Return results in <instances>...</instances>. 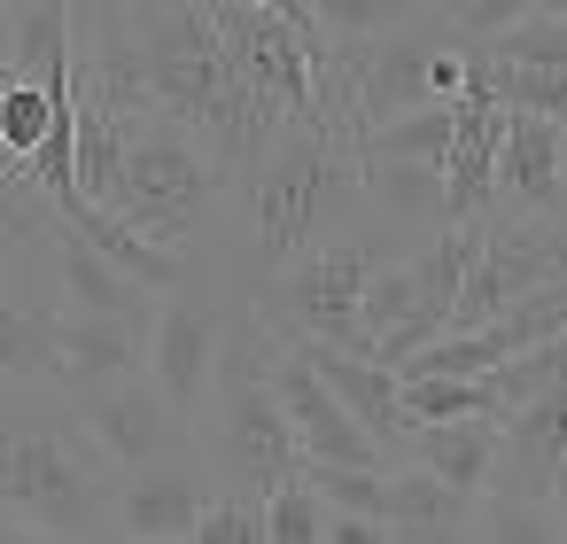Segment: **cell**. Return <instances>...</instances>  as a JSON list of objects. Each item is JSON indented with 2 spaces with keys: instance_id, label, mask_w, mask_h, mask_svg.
Here are the masks:
<instances>
[{
  "instance_id": "cell-1",
  "label": "cell",
  "mask_w": 567,
  "mask_h": 544,
  "mask_svg": "<svg viewBox=\"0 0 567 544\" xmlns=\"http://www.w3.org/2000/svg\"><path fill=\"white\" fill-rule=\"evenodd\" d=\"M117 17H125V55L141 71L148 110H164L172 125H187L226 164V179L241 187L265 164V148L280 141L288 117L257 94V79L218 40L210 0H117Z\"/></svg>"
},
{
  "instance_id": "cell-2",
  "label": "cell",
  "mask_w": 567,
  "mask_h": 544,
  "mask_svg": "<svg viewBox=\"0 0 567 544\" xmlns=\"http://www.w3.org/2000/svg\"><path fill=\"white\" fill-rule=\"evenodd\" d=\"M234 195H241V218H249L257 280H280L296 257H311L319 242H334L350 226V211L365 203V172H358V148L334 125H280L265 164Z\"/></svg>"
},
{
  "instance_id": "cell-3",
  "label": "cell",
  "mask_w": 567,
  "mask_h": 544,
  "mask_svg": "<svg viewBox=\"0 0 567 544\" xmlns=\"http://www.w3.org/2000/svg\"><path fill=\"white\" fill-rule=\"evenodd\" d=\"M117 466L94 451L79 428V404H40V412H0V513L55 528L71 544H110L117 536Z\"/></svg>"
},
{
  "instance_id": "cell-4",
  "label": "cell",
  "mask_w": 567,
  "mask_h": 544,
  "mask_svg": "<svg viewBox=\"0 0 567 544\" xmlns=\"http://www.w3.org/2000/svg\"><path fill=\"white\" fill-rule=\"evenodd\" d=\"M226 195H234L226 164H218L187 125H172L164 110H141V117L125 125V156H117V179H110L102 211L125 218L133 234H148L156 249L195 257V249L218 234Z\"/></svg>"
},
{
  "instance_id": "cell-5",
  "label": "cell",
  "mask_w": 567,
  "mask_h": 544,
  "mask_svg": "<svg viewBox=\"0 0 567 544\" xmlns=\"http://www.w3.org/2000/svg\"><path fill=\"white\" fill-rule=\"evenodd\" d=\"M373 265H381V249H373L365 234H334V242H319L311 257H296V265L265 288L257 311H265L272 335H311V342H334V350H365V358H373V342H365V327H358V296H365Z\"/></svg>"
},
{
  "instance_id": "cell-6",
  "label": "cell",
  "mask_w": 567,
  "mask_h": 544,
  "mask_svg": "<svg viewBox=\"0 0 567 544\" xmlns=\"http://www.w3.org/2000/svg\"><path fill=\"white\" fill-rule=\"evenodd\" d=\"M71 404H79V428L94 435V451H102L117 474L156 466V459H187V451H195V420L172 412L164 389H156L148 373L110 381V389H86V397H71Z\"/></svg>"
},
{
  "instance_id": "cell-7",
  "label": "cell",
  "mask_w": 567,
  "mask_h": 544,
  "mask_svg": "<svg viewBox=\"0 0 567 544\" xmlns=\"http://www.w3.org/2000/svg\"><path fill=\"white\" fill-rule=\"evenodd\" d=\"M218 335H226V304L210 296H156V319H148V381L164 389L172 412H203L210 404V366H218Z\"/></svg>"
},
{
  "instance_id": "cell-8",
  "label": "cell",
  "mask_w": 567,
  "mask_h": 544,
  "mask_svg": "<svg viewBox=\"0 0 567 544\" xmlns=\"http://www.w3.org/2000/svg\"><path fill=\"white\" fill-rule=\"evenodd\" d=\"M272 389H280V412H288V428H296L303 459H334V466H389V451L358 428V412L319 381V366H311L288 335H272Z\"/></svg>"
},
{
  "instance_id": "cell-9",
  "label": "cell",
  "mask_w": 567,
  "mask_h": 544,
  "mask_svg": "<svg viewBox=\"0 0 567 544\" xmlns=\"http://www.w3.org/2000/svg\"><path fill=\"white\" fill-rule=\"evenodd\" d=\"M559 474H567V373L544 381L528 404L497 412V466H489V490L497 497H559ZM482 490V497H489Z\"/></svg>"
},
{
  "instance_id": "cell-10",
  "label": "cell",
  "mask_w": 567,
  "mask_h": 544,
  "mask_svg": "<svg viewBox=\"0 0 567 544\" xmlns=\"http://www.w3.org/2000/svg\"><path fill=\"white\" fill-rule=\"evenodd\" d=\"M559 203H567V125L536 117V110H505L489 211H505V218H551Z\"/></svg>"
},
{
  "instance_id": "cell-11",
  "label": "cell",
  "mask_w": 567,
  "mask_h": 544,
  "mask_svg": "<svg viewBox=\"0 0 567 544\" xmlns=\"http://www.w3.org/2000/svg\"><path fill=\"white\" fill-rule=\"evenodd\" d=\"M210 474L195 466V451L187 459H156V466H133V474H117V536H156V544H187V528H195V513L210 505Z\"/></svg>"
},
{
  "instance_id": "cell-12",
  "label": "cell",
  "mask_w": 567,
  "mask_h": 544,
  "mask_svg": "<svg viewBox=\"0 0 567 544\" xmlns=\"http://www.w3.org/2000/svg\"><path fill=\"white\" fill-rule=\"evenodd\" d=\"M156 319V311H148ZM148 319H110V311H55V358H63V389H110L148 373Z\"/></svg>"
},
{
  "instance_id": "cell-13",
  "label": "cell",
  "mask_w": 567,
  "mask_h": 544,
  "mask_svg": "<svg viewBox=\"0 0 567 544\" xmlns=\"http://www.w3.org/2000/svg\"><path fill=\"white\" fill-rule=\"evenodd\" d=\"M311 366H319V381L358 412V428L389 451V459H404V443H412V420H404V389H396V373L381 366V358H365V350H334V342H311V335H288Z\"/></svg>"
},
{
  "instance_id": "cell-14",
  "label": "cell",
  "mask_w": 567,
  "mask_h": 544,
  "mask_svg": "<svg viewBox=\"0 0 567 544\" xmlns=\"http://www.w3.org/2000/svg\"><path fill=\"white\" fill-rule=\"evenodd\" d=\"M497 141H505V110L458 94V110H451V148H443V226H474V218L489 211Z\"/></svg>"
},
{
  "instance_id": "cell-15",
  "label": "cell",
  "mask_w": 567,
  "mask_h": 544,
  "mask_svg": "<svg viewBox=\"0 0 567 544\" xmlns=\"http://www.w3.org/2000/svg\"><path fill=\"white\" fill-rule=\"evenodd\" d=\"M48 273H55V311H110V319H148L156 311V296L133 273H117L102 249H86L71 226H55Z\"/></svg>"
},
{
  "instance_id": "cell-16",
  "label": "cell",
  "mask_w": 567,
  "mask_h": 544,
  "mask_svg": "<svg viewBox=\"0 0 567 544\" xmlns=\"http://www.w3.org/2000/svg\"><path fill=\"white\" fill-rule=\"evenodd\" d=\"M0 397H71L55 358V304L0 288Z\"/></svg>"
},
{
  "instance_id": "cell-17",
  "label": "cell",
  "mask_w": 567,
  "mask_h": 544,
  "mask_svg": "<svg viewBox=\"0 0 567 544\" xmlns=\"http://www.w3.org/2000/svg\"><path fill=\"white\" fill-rule=\"evenodd\" d=\"M404 459H420V466H427V474H443L451 490L482 497V490H489V466H497V420H489V412L427 420V428H412Z\"/></svg>"
},
{
  "instance_id": "cell-18",
  "label": "cell",
  "mask_w": 567,
  "mask_h": 544,
  "mask_svg": "<svg viewBox=\"0 0 567 544\" xmlns=\"http://www.w3.org/2000/svg\"><path fill=\"white\" fill-rule=\"evenodd\" d=\"M365 203L381 211V234H435L443 226V164H358Z\"/></svg>"
},
{
  "instance_id": "cell-19",
  "label": "cell",
  "mask_w": 567,
  "mask_h": 544,
  "mask_svg": "<svg viewBox=\"0 0 567 544\" xmlns=\"http://www.w3.org/2000/svg\"><path fill=\"white\" fill-rule=\"evenodd\" d=\"M451 110H458V102L427 94V102L381 117V125L358 141V164H443V148H451Z\"/></svg>"
},
{
  "instance_id": "cell-20",
  "label": "cell",
  "mask_w": 567,
  "mask_h": 544,
  "mask_svg": "<svg viewBox=\"0 0 567 544\" xmlns=\"http://www.w3.org/2000/svg\"><path fill=\"white\" fill-rule=\"evenodd\" d=\"M474 242H482V226H435L420 249H412V280H420V311H435L443 319V335H451V319H458V288H466V265H474Z\"/></svg>"
},
{
  "instance_id": "cell-21",
  "label": "cell",
  "mask_w": 567,
  "mask_h": 544,
  "mask_svg": "<svg viewBox=\"0 0 567 544\" xmlns=\"http://www.w3.org/2000/svg\"><path fill=\"white\" fill-rule=\"evenodd\" d=\"M55 226L63 218H55V203L40 195V179L24 164L0 172V265H9V257H48Z\"/></svg>"
},
{
  "instance_id": "cell-22",
  "label": "cell",
  "mask_w": 567,
  "mask_h": 544,
  "mask_svg": "<svg viewBox=\"0 0 567 544\" xmlns=\"http://www.w3.org/2000/svg\"><path fill=\"white\" fill-rule=\"evenodd\" d=\"M404 389V420L427 428V420H466V412H489L497 420V397L482 373H420V381H396Z\"/></svg>"
},
{
  "instance_id": "cell-23",
  "label": "cell",
  "mask_w": 567,
  "mask_h": 544,
  "mask_svg": "<svg viewBox=\"0 0 567 544\" xmlns=\"http://www.w3.org/2000/svg\"><path fill=\"white\" fill-rule=\"evenodd\" d=\"M474 528H482V544H567L551 497H497V490H489V497L474 505Z\"/></svg>"
},
{
  "instance_id": "cell-24",
  "label": "cell",
  "mask_w": 567,
  "mask_h": 544,
  "mask_svg": "<svg viewBox=\"0 0 567 544\" xmlns=\"http://www.w3.org/2000/svg\"><path fill=\"white\" fill-rule=\"evenodd\" d=\"M427 9L435 0H319V32L327 40H389Z\"/></svg>"
},
{
  "instance_id": "cell-25",
  "label": "cell",
  "mask_w": 567,
  "mask_h": 544,
  "mask_svg": "<svg viewBox=\"0 0 567 544\" xmlns=\"http://www.w3.org/2000/svg\"><path fill=\"white\" fill-rule=\"evenodd\" d=\"M311 490L334 505V513H373L389 521V466H334V459H303Z\"/></svg>"
},
{
  "instance_id": "cell-26",
  "label": "cell",
  "mask_w": 567,
  "mask_h": 544,
  "mask_svg": "<svg viewBox=\"0 0 567 544\" xmlns=\"http://www.w3.org/2000/svg\"><path fill=\"white\" fill-rule=\"evenodd\" d=\"M412 304H420L412 257H381V265H373V280H365V296H358V327H365V342H381L396 319H412Z\"/></svg>"
},
{
  "instance_id": "cell-27",
  "label": "cell",
  "mask_w": 567,
  "mask_h": 544,
  "mask_svg": "<svg viewBox=\"0 0 567 544\" xmlns=\"http://www.w3.org/2000/svg\"><path fill=\"white\" fill-rule=\"evenodd\" d=\"M187 544H272L265 497H249V490H210V505H203L195 528H187Z\"/></svg>"
},
{
  "instance_id": "cell-28",
  "label": "cell",
  "mask_w": 567,
  "mask_h": 544,
  "mask_svg": "<svg viewBox=\"0 0 567 544\" xmlns=\"http://www.w3.org/2000/svg\"><path fill=\"white\" fill-rule=\"evenodd\" d=\"M265 528H272V544H319L327 536V497L311 490V474H296L265 497Z\"/></svg>"
},
{
  "instance_id": "cell-29",
  "label": "cell",
  "mask_w": 567,
  "mask_h": 544,
  "mask_svg": "<svg viewBox=\"0 0 567 544\" xmlns=\"http://www.w3.org/2000/svg\"><path fill=\"white\" fill-rule=\"evenodd\" d=\"M489 55H505V63H544V71H567V17H520V24H505L497 40H482Z\"/></svg>"
},
{
  "instance_id": "cell-30",
  "label": "cell",
  "mask_w": 567,
  "mask_h": 544,
  "mask_svg": "<svg viewBox=\"0 0 567 544\" xmlns=\"http://www.w3.org/2000/svg\"><path fill=\"white\" fill-rule=\"evenodd\" d=\"M528 9H536V0H435V17H443L458 40H474V48H482V40H497L505 24H520Z\"/></svg>"
},
{
  "instance_id": "cell-31",
  "label": "cell",
  "mask_w": 567,
  "mask_h": 544,
  "mask_svg": "<svg viewBox=\"0 0 567 544\" xmlns=\"http://www.w3.org/2000/svg\"><path fill=\"white\" fill-rule=\"evenodd\" d=\"M396 544H482L474 513H451V521H389Z\"/></svg>"
},
{
  "instance_id": "cell-32",
  "label": "cell",
  "mask_w": 567,
  "mask_h": 544,
  "mask_svg": "<svg viewBox=\"0 0 567 544\" xmlns=\"http://www.w3.org/2000/svg\"><path fill=\"white\" fill-rule=\"evenodd\" d=\"M319 544H396L389 536V521H373V513H334L327 505V536Z\"/></svg>"
},
{
  "instance_id": "cell-33",
  "label": "cell",
  "mask_w": 567,
  "mask_h": 544,
  "mask_svg": "<svg viewBox=\"0 0 567 544\" xmlns=\"http://www.w3.org/2000/svg\"><path fill=\"white\" fill-rule=\"evenodd\" d=\"M249 9H272V17H288L311 48H327V32H319V0H249Z\"/></svg>"
},
{
  "instance_id": "cell-34",
  "label": "cell",
  "mask_w": 567,
  "mask_h": 544,
  "mask_svg": "<svg viewBox=\"0 0 567 544\" xmlns=\"http://www.w3.org/2000/svg\"><path fill=\"white\" fill-rule=\"evenodd\" d=\"M17 79V9H0V94Z\"/></svg>"
},
{
  "instance_id": "cell-35",
  "label": "cell",
  "mask_w": 567,
  "mask_h": 544,
  "mask_svg": "<svg viewBox=\"0 0 567 544\" xmlns=\"http://www.w3.org/2000/svg\"><path fill=\"white\" fill-rule=\"evenodd\" d=\"M0 544H71L55 528H32V521H0Z\"/></svg>"
},
{
  "instance_id": "cell-36",
  "label": "cell",
  "mask_w": 567,
  "mask_h": 544,
  "mask_svg": "<svg viewBox=\"0 0 567 544\" xmlns=\"http://www.w3.org/2000/svg\"><path fill=\"white\" fill-rule=\"evenodd\" d=\"M551 505H559V536H567V474H559V497Z\"/></svg>"
},
{
  "instance_id": "cell-37",
  "label": "cell",
  "mask_w": 567,
  "mask_h": 544,
  "mask_svg": "<svg viewBox=\"0 0 567 544\" xmlns=\"http://www.w3.org/2000/svg\"><path fill=\"white\" fill-rule=\"evenodd\" d=\"M536 17H567V0H536Z\"/></svg>"
},
{
  "instance_id": "cell-38",
  "label": "cell",
  "mask_w": 567,
  "mask_h": 544,
  "mask_svg": "<svg viewBox=\"0 0 567 544\" xmlns=\"http://www.w3.org/2000/svg\"><path fill=\"white\" fill-rule=\"evenodd\" d=\"M110 544H156V536H110Z\"/></svg>"
},
{
  "instance_id": "cell-39",
  "label": "cell",
  "mask_w": 567,
  "mask_h": 544,
  "mask_svg": "<svg viewBox=\"0 0 567 544\" xmlns=\"http://www.w3.org/2000/svg\"><path fill=\"white\" fill-rule=\"evenodd\" d=\"M0 9H24V0H0Z\"/></svg>"
},
{
  "instance_id": "cell-40",
  "label": "cell",
  "mask_w": 567,
  "mask_h": 544,
  "mask_svg": "<svg viewBox=\"0 0 567 544\" xmlns=\"http://www.w3.org/2000/svg\"><path fill=\"white\" fill-rule=\"evenodd\" d=\"M0 412H9V397H0Z\"/></svg>"
},
{
  "instance_id": "cell-41",
  "label": "cell",
  "mask_w": 567,
  "mask_h": 544,
  "mask_svg": "<svg viewBox=\"0 0 567 544\" xmlns=\"http://www.w3.org/2000/svg\"><path fill=\"white\" fill-rule=\"evenodd\" d=\"M0 521H9V513H0Z\"/></svg>"
}]
</instances>
